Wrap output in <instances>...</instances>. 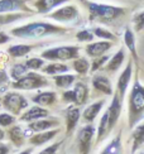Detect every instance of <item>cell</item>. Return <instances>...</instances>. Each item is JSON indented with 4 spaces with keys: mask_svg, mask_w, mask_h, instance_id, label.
<instances>
[{
    "mask_svg": "<svg viewBox=\"0 0 144 154\" xmlns=\"http://www.w3.org/2000/svg\"><path fill=\"white\" fill-rule=\"evenodd\" d=\"M13 121H14V118L9 114H0V125L2 126H8L10 125Z\"/></svg>",
    "mask_w": 144,
    "mask_h": 154,
    "instance_id": "35",
    "label": "cell"
},
{
    "mask_svg": "<svg viewBox=\"0 0 144 154\" xmlns=\"http://www.w3.org/2000/svg\"><path fill=\"white\" fill-rule=\"evenodd\" d=\"M106 60H108V57L105 56V57H101L100 60L95 61V62H94V65H92V71H96V69L99 68V67L102 65V63H105V61H106Z\"/></svg>",
    "mask_w": 144,
    "mask_h": 154,
    "instance_id": "39",
    "label": "cell"
},
{
    "mask_svg": "<svg viewBox=\"0 0 144 154\" xmlns=\"http://www.w3.org/2000/svg\"><path fill=\"white\" fill-rule=\"evenodd\" d=\"M58 32H62V29L58 27H55L52 24L30 23L27 25H23V27L14 28L11 30V33L15 37H20V38H41V37H45V35H49L53 33H58Z\"/></svg>",
    "mask_w": 144,
    "mask_h": 154,
    "instance_id": "1",
    "label": "cell"
},
{
    "mask_svg": "<svg viewBox=\"0 0 144 154\" xmlns=\"http://www.w3.org/2000/svg\"><path fill=\"white\" fill-rule=\"evenodd\" d=\"M25 9L23 0H0V14Z\"/></svg>",
    "mask_w": 144,
    "mask_h": 154,
    "instance_id": "11",
    "label": "cell"
},
{
    "mask_svg": "<svg viewBox=\"0 0 144 154\" xmlns=\"http://www.w3.org/2000/svg\"><path fill=\"white\" fill-rule=\"evenodd\" d=\"M102 105H104V101H102V100L95 102V104H92V105H90V106L86 109V110L83 111V118H85V120H86V121H92V120L97 116L99 111L101 110Z\"/></svg>",
    "mask_w": 144,
    "mask_h": 154,
    "instance_id": "16",
    "label": "cell"
},
{
    "mask_svg": "<svg viewBox=\"0 0 144 154\" xmlns=\"http://www.w3.org/2000/svg\"><path fill=\"white\" fill-rule=\"evenodd\" d=\"M56 85L58 87H68L72 82L75 81V76L72 75H60L55 77Z\"/></svg>",
    "mask_w": 144,
    "mask_h": 154,
    "instance_id": "27",
    "label": "cell"
},
{
    "mask_svg": "<svg viewBox=\"0 0 144 154\" xmlns=\"http://www.w3.org/2000/svg\"><path fill=\"white\" fill-rule=\"evenodd\" d=\"M124 61V51L120 49L119 52H117L113 58H111V61L109 62V65H108V69L109 71H116L117 68L120 67V65L123 63Z\"/></svg>",
    "mask_w": 144,
    "mask_h": 154,
    "instance_id": "25",
    "label": "cell"
},
{
    "mask_svg": "<svg viewBox=\"0 0 144 154\" xmlns=\"http://www.w3.org/2000/svg\"><path fill=\"white\" fill-rule=\"evenodd\" d=\"M77 15H78V13L75 6H64V8H61L60 10L55 11L51 15V18L57 22H70V20H74L75 18H77Z\"/></svg>",
    "mask_w": 144,
    "mask_h": 154,
    "instance_id": "8",
    "label": "cell"
},
{
    "mask_svg": "<svg viewBox=\"0 0 144 154\" xmlns=\"http://www.w3.org/2000/svg\"><path fill=\"white\" fill-rule=\"evenodd\" d=\"M111 44L109 42H97V43H92L90 46L86 47V52L92 56V57H99L102 53H105L108 49H110Z\"/></svg>",
    "mask_w": 144,
    "mask_h": 154,
    "instance_id": "13",
    "label": "cell"
},
{
    "mask_svg": "<svg viewBox=\"0 0 144 154\" xmlns=\"http://www.w3.org/2000/svg\"><path fill=\"white\" fill-rule=\"evenodd\" d=\"M10 39V38L6 35V34H4L3 32H0V44H3V43H5V42H8Z\"/></svg>",
    "mask_w": 144,
    "mask_h": 154,
    "instance_id": "40",
    "label": "cell"
},
{
    "mask_svg": "<svg viewBox=\"0 0 144 154\" xmlns=\"http://www.w3.org/2000/svg\"><path fill=\"white\" fill-rule=\"evenodd\" d=\"M64 2H68V0H38L36 3V6L39 10V13H47L53 9L55 6L60 5Z\"/></svg>",
    "mask_w": 144,
    "mask_h": 154,
    "instance_id": "15",
    "label": "cell"
},
{
    "mask_svg": "<svg viewBox=\"0 0 144 154\" xmlns=\"http://www.w3.org/2000/svg\"><path fill=\"white\" fill-rule=\"evenodd\" d=\"M58 130H51V131H44V133H39L37 135H34L33 138L30 139V143L34 145H42L44 143L49 142V140L53 138Z\"/></svg>",
    "mask_w": 144,
    "mask_h": 154,
    "instance_id": "17",
    "label": "cell"
},
{
    "mask_svg": "<svg viewBox=\"0 0 144 154\" xmlns=\"http://www.w3.org/2000/svg\"><path fill=\"white\" fill-rule=\"evenodd\" d=\"M95 129L94 126L87 125L81 129L80 134H78V144H80V150L82 154H87L91 146V139L94 137Z\"/></svg>",
    "mask_w": 144,
    "mask_h": 154,
    "instance_id": "7",
    "label": "cell"
},
{
    "mask_svg": "<svg viewBox=\"0 0 144 154\" xmlns=\"http://www.w3.org/2000/svg\"><path fill=\"white\" fill-rule=\"evenodd\" d=\"M6 153H8V148L5 145L0 144V154H6Z\"/></svg>",
    "mask_w": 144,
    "mask_h": 154,
    "instance_id": "42",
    "label": "cell"
},
{
    "mask_svg": "<svg viewBox=\"0 0 144 154\" xmlns=\"http://www.w3.org/2000/svg\"><path fill=\"white\" fill-rule=\"evenodd\" d=\"M77 56H78V48L77 47H71V46L47 49V51H44V52L42 53L43 58H47V60H61V61L76 58Z\"/></svg>",
    "mask_w": 144,
    "mask_h": 154,
    "instance_id": "4",
    "label": "cell"
},
{
    "mask_svg": "<svg viewBox=\"0 0 144 154\" xmlns=\"http://www.w3.org/2000/svg\"><path fill=\"white\" fill-rule=\"evenodd\" d=\"M4 138V131L2 130V129H0V140H2Z\"/></svg>",
    "mask_w": 144,
    "mask_h": 154,
    "instance_id": "43",
    "label": "cell"
},
{
    "mask_svg": "<svg viewBox=\"0 0 144 154\" xmlns=\"http://www.w3.org/2000/svg\"><path fill=\"white\" fill-rule=\"evenodd\" d=\"M124 39H125V44L127 47L130 49L132 54L136 58V51H135V41H134V34L130 29L125 30V34H124Z\"/></svg>",
    "mask_w": 144,
    "mask_h": 154,
    "instance_id": "28",
    "label": "cell"
},
{
    "mask_svg": "<svg viewBox=\"0 0 144 154\" xmlns=\"http://www.w3.org/2000/svg\"><path fill=\"white\" fill-rule=\"evenodd\" d=\"M143 144H144V123L140 124L133 133V148H132V150L135 152Z\"/></svg>",
    "mask_w": 144,
    "mask_h": 154,
    "instance_id": "19",
    "label": "cell"
},
{
    "mask_svg": "<svg viewBox=\"0 0 144 154\" xmlns=\"http://www.w3.org/2000/svg\"><path fill=\"white\" fill-rule=\"evenodd\" d=\"M8 81V76H6L5 72H0V85H2L3 82H6Z\"/></svg>",
    "mask_w": 144,
    "mask_h": 154,
    "instance_id": "41",
    "label": "cell"
},
{
    "mask_svg": "<svg viewBox=\"0 0 144 154\" xmlns=\"http://www.w3.org/2000/svg\"><path fill=\"white\" fill-rule=\"evenodd\" d=\"M78 119H80V110L78 109H70L66 115V120H67V131H71L76 126Z\"/></svg>",
    "mask_w": 144,
    "mask_h": 154,
    "instance_id": "21",
    "label": "cell"
},
{
    "mask_svg": "<svg viewBox=\"0 0 144 154\" xmlns=\"http://www.w3.org/2000/svg\"><path fill=\"white\" fill-rule=\"evenodd\" d=\"M4 106L13 114H19L24 107L28 106V102L19 94H8L4 97Z\"/></svg>",
    "mask_w": 144,
    "mask_h": 154,
    "instance_id": "6",
    "label": "cell"
},
{
    "mask_svg": "<svg viewBox=\"0 0 144 154\" xmlns=\"http://www.w3.org/2000/svg\"><path fill=\"white\" fill-rule=\"evenodd\" d=\"M95 34H96L97 37L106 38V39H113V38H114V35L111 34L110 32H108V30H104V29H101V28H97V29H95Z\"/></svg>",
    "mask_w": 144,
    "mask_h": 154,
    "instance_id": "37",
    "label": "cell"
},
{
    "mask_svg": "<svg viewBox=\"0 0 144 154\" xmlns=\"http://www.w3.org/2000/svg\"><path fill=\"white\" fill-rule=\"evenodd\" d=\"M120 111H121V99L117 97L115 95L114 99H113V102L108 110V115H109V129L111 130L113 126L116 124L117 119H119V115H120Z\"/></svg>",
    "mask_w": 144,
    "mask_h": 154,
    "instance_id": "9",
    "label": "cell"
},
{
    "mask_svg": "<svg viewBox=\"0 0 144 154\" xmlns=\"http://www.w3.org/2000/svg\"><path fill=\"white\" fill-rule=\"evenodd\" d=\"M56 100V95L53 92H42L37 95L36 97L33 99L34 102L39 105H49V104H53Z\"/></svg>",
    "mask_w": 144,
    "mask_h": 154,
    "instance_id": "22",
    "label": "cell"
},
{
    "mask_svg": "<svg viewBox=\"0 0 144 154\" xmlns=\"http://www.w3.org/2000/svg\"><path fill=\"white\" fill-rule=\"evenodd\" d=\"M130 109V125H134L144 112V87L136 81L133 86L129 101Z\"/></svg>",
    "mask_w": 144,
    "mask_h": 154,
    "instance_id": "2",
    "label": "cell"
},
{
    "mask_svg": "<svg viewBox=\"0 0 144 154\" xmlns=\"http://www.w3.org/2000/svg\"><path fill=\"white\" fill-rule=\"evenodd\" d=\"M109 115H108V111L104 114V116L101 118V121H100V126H99V137H97V140H101L106 135V133L109 131Z\"/></svg>",
    "mask_w": 144,
    "mask_h": 154,
    "instance_id": "29",
    "label": "cell"
},
{
    "mask_svg": "<svg viewBox=\"0 0 144 154\" xmlns=\"http://www.w3.org/2000/svg\"><path fill=\"white\" fill-rule=\"evenodd\" d=\"M142 154H144V153H142Z\"/></svg>",
    "mask_w": 144,
    "mask_h": 154,
    "instance_id": "45",
    "label": "cell"
},
{
    "mask_svg": "<svg viewBox=\"0 0 144 154\" xmlns=\"http://www.w3.org/2000/svg\"><path fill=\"white\" fill-rule=\"evenodd\" d=\"M27 69H28L27 65H15L11 68V77L14 80H20L27 73Z\"/></svg>",
    "mask_w": 144,
    "mask_h": 154,
    "instance_id": "31",
    "label": "cell"
},
{
    "mask_svg": "<svg viewBox=\"0 0 144 154\" xmlns=\"http://www.w3.org/2000/svg\"><path fill=\"white\" fill-rule=\"evenodd\" d=\"M68 71V67L61 65V63H53V65H49L44 68V72L45 73H49V75H56V73H63V72H67Z\"/></svg>",
    "mask_w": 144,
    "mask_h": 154,
    "instance_id": "30",
    "label": "cell"
},
{
    "mask_svg": "<svg viewBox=\"0 0 144 154\" xmlns=\"http://www.w3.org/2000/svg\"><path fill=\"white\" fill-rule=\"evenodd\" d=\"M45 85H47V81L42 76H39L37 73H28L23 79L18 80L13 86L15 88H20V90H33V88H38Z\"/></svg>",
    "mask_w": 144,
    "mask_h": 154,
    "instance_id": "5",
    "label": "cell"
},
{
    "mask_svg": "<svg viewBox=\"0 0 144 154\" xmlns=\"http://www.w3.org/2000/svg\"><path fill=\"white\" fill-rule=\"evenodd\" d=\"M91 19H104V20H110L120 17L124 9L123 8H116V6H110V5H101L96 3H87Z\"/></svg>",
    "mask_w": 144,
    "mask_h": 154,
    "instance_id": "3",
    "label": "cell"
},
{
    "mask_svg": "<svg viewBox=\"0 0 144 154\" xmlns=\"http://www.w3.org/2000/svg\"><path fill=\"white\" fill-rule=\"evenodd\" d=\"M9 135L11 142L14 143L15 145H22L23 144V140H24V134L22 131V129L19 126H15L9 131Z\"/></svg>",
    "mask_w": 144,
    "mask_h": 154,
    "instance_id": "26",
    "label": "cell"
},
{
    "mask_svg": "<svg viewBox=\"0 0 144 154\" xmlns=\"http://www.w3.org/2000/svg\"><path fill=\"white\" fill-rule=\"evenodd\" d=\"M45 116H48V111L45 110V109L34 106V107L29 109V110L23 115L22 120H24V121H32V120H39V119L45 118Z\"/></svg>",
    "mask_w": 144,
    "mask_h": 154,
    "instance_id": "14",
    "label": "cell"
},
{
    "mask_svg": "<svg viewBox=\"0 0 144 154\" xmlns=\"http://www.w3.org/2000/svg\"><path fill=\"white\" fill-rule=\"evenodd\" d=\"M133 20H134V24H135V28L136 30H140L144 28V11L143 13H139L138 15H135L133 18Z\"/></svg>",
    "mask_w": 144,
    "mask_h": 154,
    "instance_id": "33",
    "label": "cell"
},
{
    "mask_svg": "<svg viewBox=\"0 0 144 154\" xmlns=\"http://www.w3.org/2000/svg\"><path fill=\"white\" fill-rule=\"evenodd\" d=\"M58 146H60V143H56V144H53V145L48 146V148H45L44 150H42L39 154H56V150H57Z\"/></svg>",
    "mask_w": 144,
    "mask_h": 154,
    "instance_id": "38",
    "label": "cell"
},
{
    "mask_svg": "<svg viewBox=\"0 0 144 154\" xmlns=\"http://www.w3.org/2000/svg\"><path fill=\"white\" fill-rule=\"evenodd\" d=\"M92 85L96 90L106 94V95H111L113 94V88H111V83L110 81L106 79L105 76H96L92 80Z\"/></svg>",
    "mask_w": 144,
    "mask_h": 154,
    "instance_id": "12",
    "label": "cell"
},
{
    "mask_svg": "<svg viewBox=\"0 0 144 154\" xmlns=\"http://www.w3.org/2000/svg\"><path fill=\"white\" fill-rule=\"evenodd\" d=\"M43 65V60H39V58H30L28 62H27V67L28 68H32V69H38L41 68Z\"/></svg>",
    "mask_w": 144,
    "mask_h": 154,
    "instance_id": "34",
    "label": "cell"
},
{
    "mask_svg": "<svg viewBox=\"0 0 144 154\" xmlns=\"http://www.w3.org/2000/svg\"><path fill=\"white\" fill-rule=\"evenodd\" d=\"M20 154H30V149H27V150H24V152H22Z\"/></svg>",
    "mask_w": 144,
    "mask_h": 154,
    "instance_id": "44",
    "label": "cell"
},
{
    "mask_svg": "<svg viewBox=\"0 0 144 154\" xmlns=\"http://www.w3.org/2000/svg\"><path fill=\"white\" fill-rule=\"evenodd\" d=\"M74 67H75V69L78 73H86L87 69H89V62L85 58H80V60L75 61Z\"/></svg>",
    "mask_w": 144,
    "mask_h": 154,
    "instance_id": "32",
    "label": "cell"
},
{
    "mask_svg": "<svg viewBox=\"0 0 144 154\" xmlns=\"http://www.w3.org/2000/svg\"><path fill=\"white\" fill-rule=\"evenodd\" d=\"M57 125V121H48V120H38L34 121L29 125V128L34 131H43V130H47L49 128Z\"/></svg>",
    "mask_w": 144,
    "mask_h": 154,
    "instance_id": "23",
    "label": "cell"
},
{
    "mask_svg": "<svg viewBox=\"0 0 144 154\" xmlns=\"http://www.w3.org/2000/svg\"><path fill=\"white\" fill-rule=\"evenodd\" d=\"M130 77H132V62H129V65L124 69V72L119 77V81H117V90H119V92H120V99H123L124 95H125Z\"/></svg>",
    "mask_w": 144,
    "mask_h": 154,
    "instance_id": "10",
    "label": "cell"
},
{
    "mask_svg": "<svg viewBox=\"0 0 144 154\" xmlns=\"http://www.w3.org/2000/svg\"><path fill=\"white\" fill-rule=\"evenodd\" d=\"M32 47L30 46H24V44H17V46H13L8 49V52L13 56V57H23L28 52H30Z\"/></svg>",
    "mask_w": 144,
    "mask_h": 154,
    "instance_id": "24",
    "label": "cell"
},
{
    "mask_svg": "<svg viewBox=\"0 0 144 154\" xmlns=\"http://www.w3.org/2000/svg\"><path fill=\"white\" fill-rule=\"evenodd\" d=\"M77 39L78 41H91L94 38V35L90 33V32L87 30H82V32H78L77 33Z\"/></svg>",
    "mask_w": 144,
    "mask_h": 154,
    "instance_id": "36",
    "label": "cell"
},
{
    "mask_svg": "<svg viewBox=\"0 0 144 154\" xmlns=\"http://www.w3.org/2000/svg\"><path fill=\"white\" fill-rule=\"evenodd\" d=\"M101 154H123V148H121V140L120 135H117L115 139L110 142V144L102 150Z\"/></svg>",
    "mask_w": 144,
    "mask_h": 154,
    "instance_id": "20",
    "label": "cell"
},
{
    "mask_svg": "<svg viewBox=\"0 0 144 154\" xmlns=\"http://www.w3.org/2000/svg\"><path fill=\"white\" fill-rule=\"evenodd\" d=\"M75 95V102L76 104H83L87 99V87L83 85V83H77L75 86V88L72 90Z\"/></svg>",
    "mask_w": 144,
    "mask_h": 154,
    "instance_id": "18",
    "label": "cell"
}]
</instances>
